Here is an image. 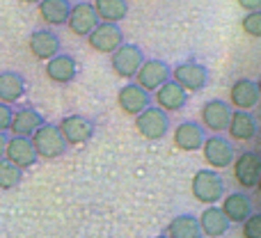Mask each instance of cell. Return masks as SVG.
Returning a JSON list of instances; mask_svg holds the SVG:
<instances>
[{
  "label": "cell",
  "instance_id": "obj_1",
  "mask_svg": "<svg viewBox=\"0 0 261 238\" xmlns=\"http://www.w3.org/2000/svg\"><path fill=\"white\" fill-rule=\"evenodd\" d=\"M190 193L199 204L213 206L225 197V181L213 170H197L193 174V181H190Z\"/></svg>",
  "mask_w": 261,
  "mask_h": 238
},
{
  "label": "cell",
  "instance_id": "obj_2",
  "mask_svg": "<svg viewBox=\"0 0 261 238\" xmlns=\"http://www.w3.org/2000/svg\"><path fill=\"white\" fill-rule=\"evenodd\" d=\"M231 176H234L236 186L243 190H254L261 183V161L254 151H243L234 156L231 161Z\"/></svg>",
  "mask_w": 261,
  "mask_h": 238
},
{
  "label": "cell",
  "instance_id": "obj_3",
  "mask_svg": "<svg viewBox=\"0 0 261 238\" xmlns=\"http://www.w3.org/2000/svg\"><path fill=\"white\" fill-rule=\"evenodd\" d=\"M30 144L35 149L37 158H44V161H53V158H60L67 149L62 135H60L58 126L55 124H41L35 133L30 135Z\"/></svg>",
  "mask_w": 261,
  "mask_h": 238
},
{
  "label": "cell",
  "instance_id": "obj_4",
  "mask_svg": "<svg viewBox=\"0 0 261 238\" xmlns=\"http://www.w3.org/2000/svg\"><path fill=\"white\" fill-rule=\"evenodd\" d=\"M234 147L227 138L222 135H211V138H204L202 142V158L213 172L216 170H225L231 165L234 161Z\"/></svg>",
  "mask_w": 261,
  "mask_h": 238
},
{
  "label": "cell",
  "instance_id": "obj_5",
  "mask_svg": "<svg viewBox=\"0 0 261 238\" xmlns=\"http://www.w3.org/2000/svg\"><path fill=\"white\" fill-rule=\"evenodd\" d=\"M133 126L144 140H161V138H165L167 130H170V117H167L163 110L149 105L138 117H133Z\"/></svg>",
  "mask_w": 261,
  "mask_h": 238
},
{
  "label": "cell",
  "instance_id": "obj_6",
  "mask_svg": "<svg viewBox=\"0 0 261 238\" xmlns=\"http://www.w3.org/2000/svg\"><path fill=\"white\" fill-rule=\"evenodd\" d=\"M170 78L188 94V92H199L202 87H206L208 71L199 62H181L170 71Z\"/></svg>",
  "mask_w": 261,
  "mask_h": 238
},
{
  "label": "cell",
  "instance_id": "obj_7",
  "mask_svg": "<svg viewBox=\"0 0 261 238\" xmlns=\"http://www.w3.org/2000/svg\"><path fill=\"white\" fill-rule=\"evenodd\" d=\"M58 130L62 135L64 144L78 147V144H85L92 140V135H94V121L83 117V115H67L64 119H60Z\"/></svg>",
  "mask_w": 261,
  "mask_h": 238
},
{
  "label": "cell",
  "instance_id": "obj_8",
  "mask_svg": "<svg viewBox=\"0 0 261 238\" xmlns=\"http://www.w3.org/2000/svg\"><path fill=\"white\" fill-rule=\"evenodd\" d=\"M133 78L140 90L151 94V92H156L158 87L170 81V67H167L163 60H144Z\"/></svg>",
  "mask_w": 261,
  "mask_h": 238
},
{
  "label": "cell",
  "instance_id": "obj_9",
  "mask_svg": "<svg viewBox=\"0 0 261 238\" xmlns=\"http://www.w3.org/2000/svg\"><path fill=\"white\" fill-rule=\"evenodd\" d=\"M87 39V46L96 53H103V55H113L119 46L124 44V35L117 25L113 23H99L90 35L85 37Z\"/></svg>",
  "mask_w": 261,
  "mask_h": 238
},
{
  "label": "cell",
  "instance_id": "obj_10",
  "mask_svg": "<svg viewBox=\"0 0 261 238\" xmlns=\"http://www.w3.org/2000/svg\"><path fill=\"white\" fill-rule=\"evenodd\" d=\"M144 62V55L140 50V46L135 44H122L117 50L113 53V60H110V67H113L115 76L119 78H133L138 73L140 64Z\"/></svg>",
  "mask_w": 261,
  "mask_h": 238
},
{
  "label": "cell",
  "instance_id": "obj_11",
  "mask_svg": "<svg viewBox=\"0 0 261 238\" xmlns=\"http://www.w3.org/2000/svg\"><path fill=\"white\" fill-rule=\"evenodd\" d=\"M229 115H231V108L227 101L222 99H211L202 105L199 110V119H202V128L211 130V133H222L227 130V124H229Z\"/></svg>",
  "mask_w": 261,
  "mask_h": 238
},
{
  "label": "cell",
  "instance_id": "obj_12",
  "mask_svg": "<svg viewBox=\"0 0 261 238\" xmlns=\"http://www.w3.org/2000/svg\"><path fill=\"white\" fill-rule=\"evenodd\" d=\"M64 25L69 28V32L76 37H87L96 25H99V18H96L94 9H92V3H78L71 5L69 9V16Z\"/></svg>",
  "mask_w": 261,
  "mask_h": 238
},
{
  "label": "cell",
  "instance_id": "obj_13",
  "mask_svg": "<svg viewBox=\"0 0 261 238\" xmlns=\"http://www.w3.org/2000/svg\"><path fill=\"white\" fill-rule=\"evenodd\" d=\"M229 225H243L252 216V199L248 193H229L222 197V206H218Z\"/></svg>",
  "mask_w": 261,
  "mask_h": 238
},
{
  "label": "cell",
  "instance_id": "obj_14",
  "mask_svg": "<svg viewBox=\"0 0 261 238\" xmlns=\"http://www.w3.org/2000/svg\"><path fill=\"white\" fill-rule=\"evenodd\" d=\"M5 161L12 163L14 167H18V170H28V167H32L39 158H37L35 149H32L30 144V138H9L7 144H5Z\"/></svg>",
  "mask_w": 261,
  "mask_h": 238
},
{
  "label": "cell",
  "instance_id": "obj_15",
  "mask_svg": "<svg viewBox=\"0 0 261 238\" xmlns=\"http://www.w3.org/2000/svg\"><path fill=\"white\" fill-rule=\"evenodd\" d=\"M229 103L241 113H250L259 103V87L250 78H239L229 87Z\"/></svg>",
  "mask_w": 261,
  "mask_h": 238
},
{
  "label": "cell",
  "instance_id": "obj_16",
  "mask_svg": "<svg viewBox=\"0 0 261 238\" xmlns=\"http://www.w3.org/2000/svg\"><path fill=\"white\" fill-rule=\"evenodd\" d=\"M149 103H151V94L140 90L135 83H128L117 92V105L128 117H138L144 108H149Z\"/></svg>",
  "mask_w": 261,
  "mask_h": 238
},
{
  "label": "cell",
  "instance_id": "obj_17",
  "mask_svg": "<svg viewBox=\"0 0 261 238\" xmlns=\"http://www.w3.org/2000/svg\"><path fill=\"white\" fill-rule=\"evenodd\" d=\"M76 73H78L76 60L64 53H58L55 58H50L44 67V76L55 85H69L76 78Z\"/></svg>",
  "mask_w": 261,
  "mask_h": 238
},
{
  "label": "cell",
  "instance_id": "obj_18",
  "mask_svg": "<svg viewBox=\"0 0 261 238\" xmlns=\"http://www.w3.org/2000/svg\"><path fill=\"white\" fill-rule=\"evenodd\" d=\"M28 50L35 60L48 62L50 58L60 53V37L50 30H35L28 39Z\"/></svg>",
  "mask_w": 261,
  "mask_h": 238
},
{
  "label": "cell",
  "instance_id": "obj_19",
  "mask_svg": "<svg viewBox=\"0 0 261 238\" xmlns=\"http://www.w3.org/2000/svg\"><path fill=\"white\" fill-rule=\"evenodd\" d=\"M186 96L188 94H186L176 83L167 81L165 85H161L156 92H153V103H156L158 110H163L165 115H170V113H179V110L184 108Z\"/></svg>",
  "mask_w": 261,
  "mask_h": 238
},
{
  "label": "cell",
  "instance_id": "obj_20",
  "mask_svg": "<svg viewBox=\"0 0 261 238\" xmlns=\"http://www.w3.org/2000/svg\"><path fill=\"white\" fill-rule=\"evenodd\" d=\"M204 138H206L204 128L199 124H195V121H181L174 128V133H172V142L181 151H197V149H202Z\"/></svg>",
  "mask_w": 261,
  "mask_h": 238
},
{
  "label": "cell",
  "instance_id": "obj_21",
  "mask_svg": "<svg viewBox=\"0 0 261 238\" xmlns=\"http://www.w3.org/2000/svg\"><path fill=\"white\" fill-rule=\"evenodd\" d=\"M227 135L236 142H252L257 138V119L250 113L231 110L229 124H227Z\"/></svg>",
  "mask_w": 261,
  "mask_h": 238
},
{
  "label": "cell",
  "instance_id": "obj_22",
  "mask_svg": "<svg viewBox=\"0 0 261 238\" xmlns=\"http://www.w3.org/2000/svg\"><path fill=\"white\" fill-rule=\"evenodd\" d=\"M41 124H44V119H41V115L37 113V110L21 108V110H16V113H12L7 130L14 135V138H30Z\"/></svg>",
  "mask_w": 261,
  "mask_h": 238
},
{
  "label": "cell",
  "instance_id": "obj_23",
  "mask_svg": "<svg viewBox=\"0 0 261 238\" xmlns=\"http://www.w3.org/2000/svg\"><path fill=\"white\" fill-rule=\"evenodd\" d=\"M197 225H199V231H202V236H206V238H220V236H225L227 231H229V227H231L218 206H206V208H204L202 216L197 218Z\"/></svg>",
  "mask_w": 261,
  "mask_h": 238
},
{
  "label": "cell",
  "instance_id": "obj_24",
  "mask_svg": "<svg viewBox=\"0 0 261 238\" xmlns=\"http://www.w3.org/2000/svg\"><path fill=\"white\" fill-rule=\"evenodd\" d=\"M25 92V78L16 71H3L0 73V103L12 105L18 101Z\"/></svg>",
  "mask_w": 261,
  "mask_h": 238
},
{
  "label": "cell",
  "instance_id": "obj_25",
  "mask_svg": "<svg viewBox=\"0 0 261 238\" xmlns=\"http://www.w3.org/2000/svg\"><path fill=\"white\" fill-rule=\"evenodd\" d=\"M92 9H94L99 23H113V25H117L128 14L126 0H94Z\"/></svg>",
  "mask_w": 261,
  "mask_h": 238
},
{
  "label": "cell",
  "instance_id": "obj_26",
  "mask_svg": "<svg viewBox=\"0 0 261 238\" xmlns=\"http://www.w3.org/2000/svg\"><path fill=\"white\" fill-rule=\"evenodd\" d=\"M37 9H39L41 23H46V25H64L71 3L69 0H41Z\"/></svg>",
  "mask_w": 261,
  "mask_h": 238
},
{
  "label": "cell",
  "instance_id": "obj_27",
  "mask_svg": "<svg viewBox=\"0 0 261 238\" xmlns=\"http://www.w3.org/2000/svg\"><path fill=\"white\" fill-rule=\"evenodd\" d=\"M165 236L167 238H204L202 231H199L197 218L190 216V213H181V216L172 218L165 229Z\"/></svg>",
  "mask_w": 261,
  "mask_h": 238
},
{
  "label": "cell",
  "instance_id": "obj_28",
  "mask_svg": "<svg viewBox=\"0 0 261 238\" xmlns=\"http://www.w3.org/2000/svg\"><path fill=\"white\" fill-rule=\"evenodd\" d=\"M21 179H23V172L3 158V161H0V190L16 188V186L21 183Z\"/></svg>",
  "mask_w": 261,
  "mask_h": 238
},
{
  "label": "cell",
  "instance_id": "obj_29",
  "mask_svg": "<svg viewBox=\"0 0 261 238\" xmlns=\"http://www.w3.org/2000/svg\"><path fill=\"white\" fill-rule=\"evenodd\" d=\"M241 28H243V32L248 37H252V39H259V37H261V14L259 12L245 14L243 21H241Z\"/></svg>",
  "mask_w": 261,
  "mask_h": 238
},
{
  "label": "cell",
  "instance_id": "obj_30",
  "mask_svg": "<svg viewBox=\"0 0 261 238\" xmlns=\"http://www.w3.org/2000/svg\"><path fill=\"white\" fill-rule=\"evenodd\" d=\"M241 236L243 238H261V216L259 213H252V216L243 222Z\"/></svg>",
  "mask_w": 261,
  "mask_h": 238
},
{
  "label": "cell",
  "instance_id": "obj_31",
  "mask_svg": "<svg viewBox=\"0 0 261 238\" xmlns=\"http://www.w3.org/2000/svg\"><path fill=\"white\" fill-rule=\"evenodd\" d=\"M9 119H12V108L0 103V133H5L9 128Z\"/></svg>",
  "mask_w": 261,
  "mask_h": 238
},
{
  "label": "cell",
  "instance_id": "obj_32",
  "mask_svg": "<svg viewBox=\"0 0 261 238\" xmlns=\"http://www.w3.org/2000/svg\"><path fill=\"white\" fill-rule=\"evenodd\" d=\"M236 3H239L241 9H248V14L261 9V0H236Z\"/></svg>",
  "mask_w": 261,
  "mask_h": 238
},
{
  "label": "cell",
  "instance_id": "obj_33",
  "mask_svg": "<svg viewBox=\"0 0 261 238\" xmlns=\"http://www.w3.org/2000/svg\"><path fill=\"white\" fill-rule=\"evenodd\" d=\"M5 144H7V138H5V133H0V161L5 156Z\"/></svg>",
  "mask_w": 261,
  "mask_h": 238
},
{
  "label": "cell",
  "instance_id": "obj_34",
  "mask_svg": "<svg viewBox=\"0 0 261 238\" xmlns=\"http://www.w3.org/2000/svg\"><path fill=\"white\" fill-rule=\"evenodd\" d=\"M21 3H23V5H39L41 0H21Z\"/></svg>",
  "mask_w": 261,
  "mask_h": 238
},
{
  "label": "cell",
  "instance_id": "obj_35",
  "mask_svg": "<svg viewBox=\"0 0 261 238\" xmlns=\"http://www.w3.org/2000/svg\"><path fill=\"white\" fill-rule=\"evenodd\" d=\"M156 238H167V236H165V234H161V236H156Z\"/></svg>",
  "mask_w": 261,
  "mask_h": 238
}]
</instances>
